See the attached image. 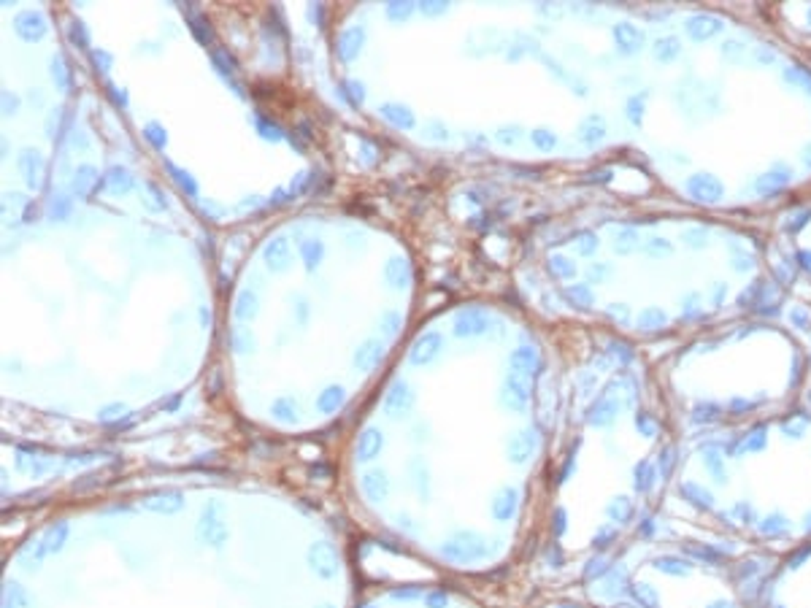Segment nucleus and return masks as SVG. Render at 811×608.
<instances>
[{
	"instance_id": "23",
	"label": "nucleus",
	"mask_w": 811,
	"mask_h": 608,
	"mask_svg": "<svg viewBox=\"0 0 811 608\" xmlns=\"http://www.w3.org/2000/svg\"><path fill=\"white\" fill-rule=\"evenodd\" d=\"M362 492L371 498V500H382L387 495V479L382 473H368L362 476Z\"/></svg>"
},
{
	"instance_id": "6",
	"label": "nucleus",
	"mask_w": 811,
	"mask_h": 608,
	"mask_svg": "<svg viewBox=\"0 0 811 608\" xmlns=\"http://www.w3.org/2000/svg\"><path fill=\"white\" fill-rule=\"evenodd\" d=\"M441 346H444V338H441L438 333H424V335H420V338L414 341V346H411V362H414V365L430 362V360L438 354Z\"/></svg>"
},
{
	"instance_id": "31",
	"label": "nucleus",
	"mask_w": 811,
	"mask_h": 608,
	"mask_svg": "<svg viewBox=\"0 0 811 608\" xmlns=\"http://www.w3.org/2000/svg\"><path fill=\"white\" fill-rule=\"evenodd\" d=\"M90 57H92V65H95L100 73H108V70H111V65H114L111 55H108V52H103V49H92V52H90Z\"/></svg>"
},
{
	"instance_id": "4",
	"label": "nucleus",
	"mask_w": 811,
	"mask_h": 608,
	"mask_svg": "<svg viewBox=\"0 0 811 608\" xmlns=\"http://www.w3.org/2000/svg\"><path fill=\"white\" fill-rule=\"evenodd\" d=\"M19 173H22V179H25V184L30 190H38L41 187V176H43V157L35 149H25L19 155Z\"/></svg>"
},
{
	"instance_id": "26",
	"label": "nucleus",
	"mask_w": 811,
	"mask_h": 608,
	"mask_svg": "<svg viewBox=\"0 0 811 608\" xmlns=\"http://www.w3.org/2000/svg\"><path fill=\"white\" fill-rule=\"evenodd\" d=\"M344 97L349 100V106L352 108H360L362 103H365V87L360 84V81H355V79H349V81H344Z\"/></svg>"
},
{
	"instance_id": "10",
	"label": "nucleus",
	"mask_w": 811,
	"mask_h": 608,
	"mask_svg": "<svg viewBox=\"0 0 811 608\" xmlns=\"http://www.w3.org/2000/svg\"><path fill=\"white\" fill-rule=\"evenodd\" d=\"M384 279H387V284L392 289L409 287V282H411V268H409V262H406L403 257H392V259H387V265H384Z\"/></svg>"
},
{
	"instance_id": "21",
	"label": "nucleus",
	"mask_w": 811,
	"mask_h": 608,
	"mask_svg": "<svg viewBox=\"0 0 811 608\" xmlns=\"http://www.w3.org/2000/svg\"><path fill=\"white\" fill-rule=\"evenodd\" d=\"M49 73H52V79H55V87H57L60 92H68V87H70V73H68V65H65L63 55H55V57H52Z\"/></svg>"
},
{
	"instance_id": "22",
	"label": "nucleus",
	"mask_w": 811,
	"mask_h": 608,
	"mask_svg": "<svg viewBox=\"0 0 811 608\" xmlns=\"http://www.w3.org/2000/svg\"><path fill=\"white\" fill-rule=\"evenodd\" d=\"M341 403H344V389H341V386H327L322 395L317 398V409H320L322 414H333Z\"/></svg>"
},
{
	"instance_id": "13",
	"label": "nucleus",
	"mask_w": 811,
	"mask_h": 608,
	"mask_svg": "<svg viewBox=\"0 0 811 608\" xmlns=\"http://www.w3.org/2000/svg\"><path fill=\"white\" fill-rule=\"evenodd\" d=\"M130 187H133V176H130L128 168H122V165H114V168H108V173H106V190L111 195H128Z\"/></svg>"
},
{
	"instance_id": "15",
	"label": "nucleus",
	"mask_w": 811,
	"mask_h": 608,
	"mask_svg": "<svg viewBox=\"0 0 811 608\" xmlns=\"http://www.w3.org/2000/svg\"><path fill=\"white\" fill-rule=\"evenodd\" d=\"M70 187H73V193H76V195L87 197V195H90L97 187V170L92 168V165H79V168H76V173H73V182H70Z\"/></svg>"
},
{
	"instance_id": "18",
	"label": "nucleus",
	"mask_w": 811,
	"mask_h": 608,
	"mask_svg": "<svg viewBox=\"0 0 811 608\" xmlns=\"http://www.w3.org/2000/svg\"><path fill=\"white\" fill-rule=\"evenodd\" d=\"M165 170H168V176L176 182V187L187 195V197H197V184H195V179L187 173V170H182L176 162H170V160H165Z\"/></svg>"
},
{
	"instance_id": "9",
	"label": "nucleus",
	"mask_w": 811,
	"mask_h": 608,
	"mask_svg": "<svg viewBox=\"0 0 811 608\" xmlns=\"http://www.w3.org/2000/svg\"><path fill=\"white\" fill-rule=\"evenodd\" d=\"M309 560H311V565L322 573V576H333L335 573V568H338V557H335V551L330 549L327 544H314L311 546V551H309Z\"/></svg>"
},
{
	"instance_id": "12",
	"label": "nucleus",
	"mask_w": 811,
	"mask_h": 608,
	"mask_svg": "<svg viewBox=\"0 0 811 608\" xmlns=\"http://www.w3.org/2000/svg\"><path fill=\"white\" fill-rule=\"evenodd\" d=\"M382 444H384L382 433H379L376 427H365V430L360 433V438H357V449H355L357 460H373V457L379 454Z\"/></svg>"
},
{
	"instance_id": "5",
	"label": "nucleus",
	"mask_w": 811,
	"mask_h": 608,
	"mask_svg": "<svg viewBox=\"0 0 811 608\" xmlns=\"http://www.w3.org/2000/svg\"><path fill=\"white\" fill-rule=\"evenodd\" d=\"M200 536L214 546H219V541L225 538V524H222V509H219V506H208V509L203 511V519H200Z\"/></svg>"
},
{
	"instance_id": "27",
	"label": "nucleus",
	"mask_w": 811,
	"mask_h": 608,
	"mask_svg": "<svg viewBox=\"0 0 811 608\" xmlns=\"http://www.w3.org/2000/svg\"><path fill=\"white\" fill-rule=\"evenodd\" d=\"M144 138L157 149V152H162L165 149V144H168V135H165V128L162 125H157V122H149L146 128H144Z\"/></svg>"
},
{
	"instance_id": "34",
	"label": "nucleus",
	"mask_w": 811,
	"mask_h": 608,
	"mask_svg": "<svg viewBox=\"0 0 811 608\" xmlns=\"http://www.w3.org/2000/svg\"><path fill=\"white\" fill-rule=\"evenodd\" d=\"M420 11L424 17H438V14L447 11V3H441V0H424V3H420Z\"/></svg>"
},
{
	"instance_id": "38",
	"label": "nucleus",
	"mask_w": 811,
	"mask_h": 608,
	"mask_svg": "<svg viewBox=\"0 0 811 608\" xmlns=\"http://www.w3.org/2000/svg\"><path fill=\"white\" fill-rule=\"evenodd\" d=\"M146 193L152 195V208H165L168 203H165V197H162L160 187L157 184H146Z\"/></svg>"
},
{
	"instance_id": "33",
	"label": "nucleus",
	"mask_w": 811,
	"mask_h": 608,
	"mask_svg": "<svg viewBox=\"0 0 811 608\" xmlns=\"http://www.w3.org/2000/svg\"><path fill=\"white\" fill-rule=\"evenodd\" d=\"M0 100H3V114H6V117H11V114L19 111V97L14 95V92L3 90V92H0Z\"/></svg>"
},
{
	"instance_id": "32",
	"label": "nucleus",
	"mask_w": 811,
	"mask_h": 608,
	"mask_svg": "<svg viewBox=\"0 0 811 608\" xmlns=\"http://www.w3.org/2000/svg\"><path fill=\"white\" fill-rule=\"evenodd\" d=\"M70 214V200L68 197H52V219H65Z\"/></svg>"
},
{
	"instance_id": "19",
	"label": "nucleus",
	"mask_w": 811,
	"mask_h": 608,
	"mask_svg": "<svg viewBox=\"0 0 811 608\" xmlns=\"http://www.w3.org/2000/svg\"><path fill=\"white\" fill-rule=\"evenodd\" d=\"M300 257H303V262H306L309 271L320 268V262H322L324 257V244L320 238H303L300 241Z\"/></svg>"
},
{
	"instance_id": "2",
	"label": "nucleus",
	"mask_w": 811,
	"mask_h": 608,
	"mask_svg": "<svg viewBox=\"0 0 811 608\" xmlns=\"http://www.w3.org/2000/svg\"><path fill=\"white\" fill-rule=\"evenodd\" d=\"M290 259H292L290 244H287L282 235L265 241V246H262V262H265L271 271H284V268L290 265Z\"/></svg>"
},
{
	"instance_id": "17",
	"label": "nucleus",
	"mask_w": 811,
	"mask_h": 608,
	"mask_svg": "<svg viewBox=\"0 0 811 608\" xmlns=\"http://www.w3.org/2000/svg\"><path fill=\"white\" fill-rule=\"evenodd\" d=\"M382 360V344L379 341H365L355 354V365L360 371H371Z\"/></svg>"
},
{
	"instance_id": "39",
	"label": "nucleus",
	"mask_w": 811,
	"mask_h": 608,
	"mask_svg": "<svg viewBox=\"0 0 811 608\" xmlns=\"http://www.w3.org/2000/svg\"><path fill=\"white\" fill-rule=\"evenodd\" d=\"M108 95H111V100H114L119 108H125V106H128V95H125L119 87H108Z\"/></svg>"
},
{
	"instance_id": "1",
	"label": "nucleus",
	"mask_w": 811,
	"mask_h": 608,
	"mask_svg": "<svg viewBox=\"0 0 811 608\" xmlns=\"http://www.w3.org/2000/svg\"><path fill=\"white\" fill-rule=\"evenodd\" d=\"M14 30L22 41H41L49 30V22L38 8H28L14 17Z\"/></svg>"
},
{
	"instance_id": "24",
	"label": "nucleus",
	"mask_w": 811,
	"mask_h": 608,
	"mask_svg": "<svg viewBox=\"0 0 811 608\" xmlns=\"http://www.w3.org/2000/svg\"><path fill=\"white\" fill-rule=\"evenodd\" d=\"M211 60H214L217 70H219L222 76L233 79V73H235V60H233V55H230L227 49H222V46H214V49H211Z\"/></svg>"
},
{
	"instance_id": "28",
	"label": "nucleus",
	"mask_w": 811,
	"mask_h": 608,
	"mask_svg": "<svg viewBox=\"0 0 811 608\" xmlns=\"http://www.w3.org/2000/svg\"><path fill=\"white\" fill-rule=\"evenodd\" d=\"M68 41H70L73 46H79V49H87V43H90L87 28H84L79 19H70V22H68Z\"/></svg>"
},
{
	"instance_id": "25",
	"label": "nucleus",
	"mask_w": 811,
	"mask_h": 608,
	"mask_svg": "<svg viewBox=\"0 0 811 608\" xmlns=\"http://www.w3.org/2000/svg\"><path fill=\"white\" fill-rule=\"evenodd\" d=\"M414 8L417 6L411 0H392V3H387V17L392 22H403V19H409L414 14Z\"/></svg>"
},
{
	"instance_id": "8",
	"label": "nucleus",
	"mask_w": 811,
	"mask_h": 608,
	"mask_svg": "<svg viewBox=\"0 0 811 608\" xmlns=\"http://www.w3.org/2000/svg\"><path fill=\"white\" fill-rule=\"evenodd\" d=\"M411 403H414V395H411V389H409V384H403V382L392 384V389L387 392V400H384V406H387V414H389V416H403V414H409Z\"/></svg>"
},
{
	"instance_id": "20",
	"label": "nucleus",
	"mask_w": 811,
	"mask_h": 608,
	"mask_svg": "<svg viewBox=\"0 0 811 608\" xmlns=\"http://www.w3.org/2000/svg\"><path fill=\"white\" fill-rule=\"evenodd\" d=\"M235 317H238V320H252V317H257V295H255V292L244 289V292L235 297Z\"/></svg>"
},
{
	"instance_id": "36",
	"label": "nucleus",
	"mask_w": 811,
	"mask_h": 608,
	"mask_svg": "<svg viewBox=\"0 0 811 608\" xmlns=\"http://www.w3.org/2000/svg\"><path fill=\"white\" fill-rule=\"evenodd\" d=\"M60 117H63V111H60V108H55V111L46 117V138H49V141H55V138H57V133H55V130L60 128Z\"/></svg>"
},
{
	"instance_id": "29",
	"label": "nucleus",
	"mask_w": 811,
	"mask_h": 608,
	"mask_svg": "<svg viewBox=\"0 0 811 608\" xmlns=\"http://www.w3.org/2000/svg\"><path fill=\"white\" fill-rule=\"evenodd\" d=\"M273 416L279 419V422H292L295 419V414H297V406H295V400H290V398H279L276 403H273Z\"/></svg>"
},
{
	"instance_id": "37",
	"label": "nucleus",
	"mask_w": 811,
	"mask_h": 608,
	"mask_svg": "<svg viewBox=\"0 0 811 608\" xmlns=\"http://www.w3.org/2000/svg\"><path fill=\"white\" fill-rule=\"evenodd\" d=\"M382 327H384L387 335H395L398 327H400V314H384V317H382Z\"/></svg>"
},
{
	"instance_id": "11",
	"label": "nucleus",
	"mask_w": 811,
	"mask_h": 608,
	"mask_svg": "<svg viewBox=\"0 0 811 608\" xmlns=\"http://www.w3.org/2000/svg\"><path fill=\"white\" fill-rule=\"evenodd\" d=\"M485 314L476 311V308H462L457 317H454V333L457 335H473V333H482L485 330Z\"/></svg>"
},
{
	"instance_id": "7",
	"label": "nucleus",
	"mask_w": 811,
	"mask_h": 608,
	"mask_svg": "<svg viewBox=\"0 0 811 608\" xmlns=\"http://www.w3.org/2000/svg\"><path fill=\"white\" fill-rule=\"evenodd\" d=\"M187 19H190V30H193L195 41L203 43V46H211L214 43V28L208 22V17L197 8V6H187ZM214 49V46H211Z\"/></svg>"
},
{
	"instance_id": "16",
	"label": "nucleus",
	"mask_w": 811,
	"mask_h": 608,
	"mask_svg": "<svg viewBox=\"0 0 811 608\" xmlns=\"http://www.w3.org/2000/svg\"><path fill=\"white\" fill-rule=\"evenodd\" d=\"M182 495L179 492H157V495H149V498H144V506L146 509H152V511H179L182 509Z\"/></svg>"
},
{
	"instance_id": "40",
	"label": "nucleus",
	"mask_w": 811,
	"mask_h": 608,
	"mask_svg": "<svg viewBox=\"0 0 811 608\" xmlns=\"http://www.w3.org/2000/svg\"><path fill=\"white\" fill-rule=\"evenodd\" d=\"M35 217H38V208H35V206H28V208H25V222H35Z\"/></svg>"
},
{
	"instance_id": "3",
	"label": "nucleus",
	"mask_w": 811,
	"mask_h": 608,
	"mask_svg": "<svg viewBox=\"0 0 811 608\" xmlns=\"http://www.w3.org/2000/svg\"><path fill=\"white\" fill-rule=\"evenodd\" d=\"M362 43H365V30L362 28H346V30L338 35V41H335V52H338V57L344 60V63H352L357 55L362 52Z\"/></svg>"
},
{
	"instance_id": "35",
	"label": "nucleus",
	"mask_w": 811,
	"mask_h": 608,
	"mask_svg": "<svg viewBox=\"0 0 811 608\" xmlns=\"http://www.w3.org/2000/svg\"><path fill=\"white\" fill-rule=\"evenodd\" d=\"M257 128H260V133H262L265 138H273V141H276V138H282V130H279V125L268 122L265 117H257Z\"/></svg>"
},
{
	"instance_id": "30",
	"label": "nucleus",
	"mask_w": 811,
	"mask_h": 608,
	"mask_svg": "<svg viewBox=\"0 0 811 608\" xmlns=\"http://www.w3.org/2000/svg\"><path fill=\"white\" fill-rule=\"evenodd\" d=\"M65 536H68V524L65 522H57L55 527H49V536H46V544H49V549H60L65 541Z\"/></svg>"
},
{
	"instance_id": "14",
	"label": "nucleus",
	"mask_w": 811,
	"mask_h": 608,
	"mask_svg": "<svg viewBox=\"0 0 811 608\" xmlns=\"http://www.w3.org/2000/svg\"><path fill=\"white\" fill-rule=\"evenodd\" d=\"M379 111H382V117L387 119L389 125H395V128H400V130L414 128V114H411L406 106H400V103H384Z\"/></svg>"
}]
</instances>
